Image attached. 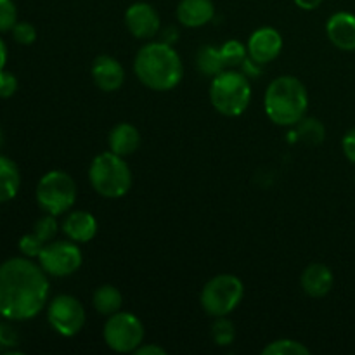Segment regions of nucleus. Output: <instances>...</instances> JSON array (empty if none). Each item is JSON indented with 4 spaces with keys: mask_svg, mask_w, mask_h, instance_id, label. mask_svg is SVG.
<instances>
[{
    "mask_svg": "<svg viewBox=\"0 0 355 355\" xmlns=\"http://www.w3.org/2000/svg\"><path fill=\"white\" fill-rule=\"evenodd\" d=\"M220 55L225 69H238L248 58V47L239 40H227L220 45Z\"/></svg>",
    "mask_w": 355,
    "mask_h": 355,
    "instance_id": "nucleus-23",
    "label": "nucleus"
},
{
    "mask_svg": "<svg viewBox=\"0 0 355 355\" xmlns=\"http://www.w3.org/2000/svg\"><path fill=\"white\" fill-rule=\"evenodd\" d=\"M45 243L38 238L35 232H30V234L21 236L19 243H17V248H19L21 255L28 257V259H38L40 252L44 250Z\"/></svg>",
    "mask_w": 355,
    "mask_h": 355,
    "instance_id": "nucleus-28",
    "label": "nucleus"
},
{
    "mask_svg": "<svg viewBox=\"0 0 355 355\" xmlns=\"http://www.w3.org/2000/svg\"><path fill=\"white\" fill-rule=\"evenodd\" d=\"M2 141H3V135H2V128H0V146H2Z\"/></svg>",
    "mask_w": 355,
    "mask_h": 355,
    "instance_id": "nucleus-38",
    "label": "nucleus"
},
{
    "mask_svg": "<svg viewBox=\"0 0 355 355\" xmlns=\"http://www.w3.org/2000/svg\"><path fill=\"white\" fill-rule=\"evenodd\" d=\"M92 307L97 314L110 318L123 307V295L113 284H101L92 295Z\"/></svg>",
    "mask_w": 355,
    "mask_h": 355,
    "instance_id": "nucleus-19",
    "label": "nucleus"
},
{
    "mask_svg": "<svg viewBox=\"0 0 355 355\" xmlns=\"http://www.w3.org/2000/svg\"><path fill=\"white\" fill-rule=\"evenodd\" d=\"M76 184L73 177L64 170H51L44 173L38 180L35 198H37L38 207L44 210V214L59 215L68 214L76 203Z\"/></svg>",
    "mask_w": 355,
    "mask_h": 355,
    "instance_id": "nucleus-7",
    "label": "nucleus"
},
{
    "mask_svg": "<svg viewBox=\"0 0 355 355\" xmlns=\"http://www.w3.org/2000/svg\"><path fill=\"white\" fill-rule=\"evenodd\" d=\"M134 73L139 82L155 92L175 89L184 76V64L173 45L149 40L137 51Z\"/></svg>",
    "mask_w": 355,
    "mask_h": 355,
    "instance_id": "nucleus-2",
    "label": "nucleus"
},
{
    "mask_svg": "<svg viewBox=\"0 0 355 355\" xmlns=\"http://www.w3.org/2000/svg\"><path fill=\"white\" fill-rule=\"evenodd\" d=\"M89 182L99 196L107 200L123 198L132 189V170L123 156L113 151H104L94 156L89 166Z\"/></svg>",
    "mask_w": 355,
    "mask_h": 355,
    "instance_id": "nucleus-4",
    "label": "nucleus"
},
{
    "mask_svg": "<svg viewBox=\"0 0 355 355\" xmlns=\"http://www.w3.org/2000/svg\"><path fill=\"white\" fill-rule=\"evenodd\" d=\"M297 137L304 141L305 144L318 146L324 141L326 137V128L318 118H307L304 116L297 125Z\"/></svg>",
    "mask_w": 355,
    "mask_h": 355,
    "instance_id": "nucleus-22",
    "label": "nucleus"
},
{
    "mask_svg": "<svg viewBox=\"0 0 355 355\" xmlns=\"http://www.w3.org/2000/svg\"><path fill=\"white\" fill-rule=\"evenodd\" d=\"M326 35L336 49L355 51V14L340 10L326 21Z\"/></svg>",
    "mask_w": 355,
    "mask_h": 355,
    "instance_id": "nucleus-14",
    "label": "nucleus"
},
{
    "mask_svg": "<svg viewBox=\"0 0 355 355\" xmlns=\"http://www.w3.org/2000/svg\"><path fill=\"white\" fill-rule=\"evenodd\" d=\"M283 37L272 26H262L253 31L248 38V58L259 64H269L274 59L279 58L283 51Z\"/></svg>",
    "mask_w": 355,
    "mask_h": 355,
    "instance_id": "nucleus-12",
    "label": "nucleus"
},
{
    "mask_svg": "<svg viewBox=\"0 0 355 355\" xmlns=\"http://www.w3.org/2000/svg\"><path fill=\"white\" fill-rule=\"evenodd\" d=\"M16 340H17V335L12 329V326L0 324V343H2V345L12 347L16 345Z\"/></svg>",
    "mask_w": 355,
    "mask_h": 355,
    "instance_id": "nucleus-32",
    "label": "nucleus"
},
{
    "mask_svg": "<svg viewBox=\"0 0 355 355\" xmlns=\"http://www.w3.org/2000/svg\"><path fill=\"white\" fill-rule=\"evenodd\" d=\"M6 62H7V45L6 42L0 38V69L6 68Z\"/></svg>",
    "mask_w": 355,
    "mask_h": 355,
    "instance_id": "nucleus-37",
    "label": "nucleus"
},
{
    "mask_svg": "<svg viewBox=\"0 0 355 355\" xmlns=\"http://www.w3.org/2000/svg\"><path fill=\"white\" fill-rule=\"evenodd\" d=\"M159 35H162V42H165V44H168V45L175 44V42L179 40V37H180L179 28H177V26L163 28V30H159Z\"/></svg>",
    "mask_w": 355,
    "mask_h": 355,
    "instance_id": "nucleus-35",
    "label": "nucleus"
},
{
    "mask_svg": "<svg viewBox=\"0 0 355 355\" xmlns=\"http://www.w3.org/2000/svg\"><path fill=\"white\" fill-rule=\"evenodd\" d=\"M10 33H12L14 42L19 45H31L37 40V28L28 21H17Z\"/></svg>",
    "mask_w": 355,
    "mask_h": 355,
    "instance_id": "nucleus-29",
    "label": "nucleus"
},
{
    "mask_svg": "<svg viewBox=\"0 0 355 355\" xmlns=\"http://www.w3.org/2000/svg\"><path fill=\"white\" fill-rule=\"evenodd\" d=\"M37 260L49 277H68L82 267L83 255L78 243L66 239L45 243Z\"/></svg>",
    "mask_w": 355,
    "mask_h": 355,
    "instance_id": "nucleus-10",
    "label": "nucleus"
},
{
    "mask_svg": "<svg viewBox=\"0 0 355 355\" xmlns=\"http://www.w3.org/2000/svg\"><path fill=\"white\" fill-rule=\"evenodd\" d=\"M135 355H166V350L163 347L156 345V343H144L142 342L141 345L135 349Z\"/></svg>",
    "mask_w": 355,
    "mask_h": 355,
    "instance_id": "nucleus-33",
    "label": "nucleus"
},
{
    "mask_svg": "<svg viewBox=\"0 0 355 355\" xmlns=\"http://www.w3.org/2000/svg\"><path fill=\"white\" fill-rule=\"evenodd\" d=\"M295 6L304 10H314L322 3V0H293Z\"/></svg>",
    "mask_w": 355,
    "mask_h": 355,
    "instance_id": "nucleus-36",
    "label": "nucleus"
},
{
    "mask_svg": "<svg viewBox=\"0 0 355 355\" xmlns=\"http://www.w3.org/2000/svg\"><path fill=\"white\" fill-rule=\"evenodd\" d=\"M263 355H311V350L298 340L279 338L263 347Z\"/></svg>",
    "mask_w": 355,
    "mask_h": 355,
    "instance_id": "nucleus-24",
    "label": "nucleus"
},
{
    "mask_svg": "<svg viewBox=\"0 0 355 355\" xmlns=\"http://www.w3.org/2000/svg\"><path fill=\"white\" fill-rule=\"evenodd\" d=\"M90 75H92L94 85L103 92H116L123 87L125 83V69L118 59L111 58V55H97L90 68Z\"/></svg>",
    "mask_w": 355,
    "mask_h": 355,
    "instance_id": "nucleus-13",
    "label": "nucleus"
},
{
    "mask_svg": "<svg viewBox=\"0 0 355 355\" xmlns=\"http://www.w3.org/2000/svg\"><path fill=\"white\" fill-rule=\"evenodd\" d=\"M241 71L245 73V75L248 76L250 80H252V78H255V76H259L260 73H262V64L255 62L253 59L246 58V61L241 64Z\"/></svg>",
    "mask_w": 355,
    "mask_h": 355,
    "instance_id": "nucleus-34",
    "label": "nucleus"
},
{
    "mask_svg": "<svg viewBox=\"0 0 355 355\" xmlns=\"http://www.w3.org/2000/svg\"><path fill=\"white\" fill-rule=\"evenodd\" d=\"M210 103L224 116H239L252 103V83L241 69H224L210 83Z\"/></svg>",
    "mask_w": 355,
    "mask_h": 355,
    "instance_id": "nucleus-5",
    "label": "nucleus"
},
{
    "mask_svg": "<svg viewBox=\"0 0 355 355\" xmlns=\"http://www.w3.org/2000/svg\"><path fill=\"white\" fill-rule=\"evenodd\" d=\"M307 87L297 76H277L267 85L263 110L272 123L279 127H295L307 114Z\"/></svg>",
    "mask_w": 355,
    "mask_h": 355,
    "instance_id": "nucleus-3",
    "label": "nucleus"
},
{
    "mask_svg": "<svg viewBox=\"0 0 355 355\" xmlns=\"http://www.w3.org/2000/svg\"><path fill=\"white\" fill-rule=\"evenodd\" d=\"M123 23L128 33L137 40H153L162 30V19L155 6L148 2H134L127 7Z\"/></svg>",
    "mask_w": 355,
    "mask_h": 355,
    "instance_id": "nucleus-11",
    "label": "nucleus"
},
{
    "mask_svg": "<svg viewBox=\"0 0 355 355\" xmlns=\"http://www.w3.org/2000/svg\"><path fill=\"white\" fill-rule=\"evenodd\" d=\"M47 321L55 333L71 338L78 335L85 326V307L73 295H55L47 304Z\"/></svg>",
    "mask_w": 355,
    "mask_h": 355,
    "instance_id": "nucleus-9",
    "label": "nucleus"
},
{
    "mask_svg": "<svg viewBox=\"0 0 355 355\" xmlns=\"http://www.w3.org/2000/svg\"><path fill=\"white\" fill-rule=\"evenodd\" d=\"M335 284L333 270L324 263H311L300 276V286L311 298H324Z\"/></svg>",
    "mask_w": 355,
    "mask_h": 355,
    "instance_id": "nucleus-16",
    "label": "nucleus"
},
{
    "mask_svg": "<svg viewBox=\"0 0 355 355\" xmlns=\"http://www.w3.org/2000/svg\"><path fill=\"white\" fill-rule=\"evenodd\" d=\"M175 16L179 24L186 28H201L211 23L215 17V6L211 0H180Z\"/></svg>",
    "mask_w": 355,
    "mask_h": 355,
    "instance_id": "nucleus-17",
    "label": "nucleus"
},
{
    "mask_svg": "<svg viewBox=\"0 0 355 355\" xmlns=\"http://www.w3.org/2000/svg\"><path fill=\"white\" fill-rule=\"evenodd\" d=\"M51 283L40 263L12 257L0 263V315L7 321H30L49 304Z\"/></svg>",
    "mask_w": 355,
    "mask_h": 355,
    "instance_id": "nucleus-1",
    "label": "nucleus"
},
{
    "mask_svg": "<svg viewBox=\"0 0 355 355\" xmlns=\"http://www.w3.org/2000/svg\"><path fill=\"white\" fill-rule=\"evenodd\" d=\"M21 187V173L16 163L0 155V203L14 200Z\"/></svg>",
    "mask_w": 355,
    "mask_h": 355,
    "instance_id": "nucleus-20",
    "label": "nucleus"
},
{
    "mask_svg": "<svg viewBox=\"0 0 355 355\" xmlns=\"http://www.w3.org/2000/svg\"><path fill=\"white\" fill-rule=\"evenodd\" d=\"M17 23V7L14 0H0V33L12 31Z\"/></svg>",
    "mask_w": 355,
    "mask_h": 355,
    "instance_id": "nucleus-27",
    "label": "nucleus"
},
{
    "mask_svg": "<svg viewBox=\"0 0 355 355\" xmlns=\"http://www.w3.org/2000/svg\"><path fill=\"white\" fill-rule=\"evenodd\" d=\"M17 90V78L14 73L7 71L6 68L0 69V97L2 99H9L16 94Z\"/></svg>",
    "mask_w": 355,
    "mask_h": 355,
    "instance_id": "nucleus-30",
    "label": "nucleus"
},
{
    "mask_svg": "<svg viewBox=\"0 0 355 355\" xmlns=\"http://www.w3.org/2000/svg\"><path fill=\"white\" fill-rule=\"evenodd\" d=\"M58 231H59V224L58 220H55V215H51V214H45L44 217L38 218L33 225V232L44 243L54 241Z\"/></svg>",
    "mask_w": 355,
    "mask_h": 355,
    "instance_id": "nucleus-26",
    "label": "nucleus"
},
{
    "mask_svg": "<svg viewBox=\"0 0 355 355\" xmlns=\"http://www.w3.org/2000/svg\"><path fill=\"white\" fill-rule=\"evenodd\" d=\"M196 68L201 75L210 76V78L224 71L225 66L224 61H222L220 47H215V45L210 44L201 45L196 54Z\"/></svg>",
    "mask_w": 355,
    "mask_h": 355,
    "instance_id": "nucleus-21",
    "label": "nucleus"
},
{
    "mask_svg": "<svg viewBox=\"0 0 355 355\" xmlns=\"http://www.w3.org/2000/svg\"><path fill=\"white\" fill-rule=\"evenodd\" d=\"M342 149L345 158L355 165V128H350L342 139Z\"/></svg>",
    "mask_w": 355,
    "mask_h": 355,
    "instance_id": "nucleus-31",
    "label": "nucleus"
},
{
    "mask_svg": "<svg viewBox=\"0 0 355 355\" xmlns=\"http://www.w3.org/2000/svg\"><path fill=\"white\" fill-rule=\"evenodd\" d=\"M107 146H110V151H113L114 155L127 158V156L134 155L139 146H141V134H139L135 125L121 121V123L114 125L110 130Z\"/></svg>",
    "mask_w": 355,
    "mask_h": 355,
    "instance_id": "nucleus-18",
    "label": "nucleus"
},
{
    "mask_svg": "<svg viewBox=\"0 0 355 355\" xmlns=\"http://www.w3.org/2000/svg\"><path fill=\"white\" fill-rule=\"evenodd\" d=\"M144 324L141 319L125 311L106 318L103 328L104 343L118 354H134L135 349L144 342Z\"/></svg>",
    "mask_w": 355,
    "mask_h": 355,
    "instance_id": "nucleus-8",
    "label": "nucleus"
},
{
    "mask_svg": "<svg viewBox=\"0 0 355 355\" xmlns=\"http://www.w3.org/2000/svg\"><path fill=\"white\" fill-rule=\"evenodd\" d=\"M211 338H214L215 345L218 347H229L236 338V328L234 322L225 318H215V322L211 324Z\"/></svg>",
    "mask_w": 355,
    "mask_h": 355,
    "instance_id": "nucleus-25",
    "label": "nucleus"
},
{
    "mask_svg": "<svg viewBox=\"0 0 355 355\" xmlns=\"http://www.w3.org/2000/svg\"><path fill=\"white\" fill-rule=\"evenodd\" d=\"M245 297V284L234 274H218L207 281L200 293V305L210 318L232 314Z\"/></svg>",
    "mask_w": 355,
    "mask_h": 355,
    "instance_id": "nucleus-6",
    "label": "nucleus"
},
{
    "mask_svg": "<svg viewBox=\"0 0 355 355\" xmlns=\"http://www.w3.org/2000/svg\"><path fill=\"white\" fill-rule=\"evenodd\" d=\"M97 229H99L97 218L87 210L69 211L61 222V231L64 232L66 238L78 245L92 241L97 234Z\"/></svg>",
    "mask_w": 355,
    "mask_h": 355,
    "instance_id": "nucleus-15",
    "label": "nucleus"
}]
</instances>
